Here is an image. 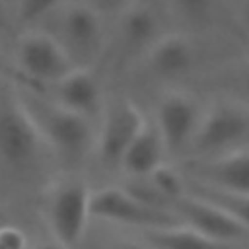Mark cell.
Here are the masks:
<instances>
[{
	"instance_id": "17",
	"label": "cell",
	"mask_w": 249,
	"mask_h": 249,
	"mask_svg": "<svg viewBox=\"0 0 249 249\" xmlns=\"http://www.w3.org/2000/svg\"><path fill=\"white\" fill-rule=\"evenodd\" d=\"M185 193H189L193 196H198V198H202V200L218 206L231 220H235L239 226H243L245 230H249V195L228 193V191L204 187V185H198V183H193V181H187Z\"/></svg>"
},
{
	"instance_id": "25",
	"label": "cell",
	"mask_w": 249,
	"mask_h": 249,
	"mask_svg": "<svg viewBox=\"0 0 249 249\" xmlns=\"http://www.w3.org/2000/svg\"><path fill=\"white\" fill-rule=\"evenodd\" d=\"M35 249H66V247H64V245H60L58 241H45V243L37 245Z\"/></svg>"
},
{
	"instance_id": "15",
	"label": "cell",
	"mask_w": 249,
	"mask_h": 249,
	"mask_svg": "<svg viewBox=\"0 0 249 249\" xmlns=\"http://www.w3.org/2000/svg\"><path fill=\"white\" fill-rule=\"evenodd\" d=\"M167 150L160 136V130L154 121H144L140 132L132 140V144L126 148L121 167L134 177H150L156 169L163 165Z\"/></svg>"
},
{
	"instance_id": "22",
	"label": "cell",
	"mask_w": 249,
	"mask_h": 249,
	"mask_svg": "<svg viewBox=\"0 0 249 249\" xmlns=\"http://www.w3.org/2000/svg\"><path fill=\"white\" fill-rule=\"evenodd\" d=\"M239 21H241V27L245 29V33L249 35V0H241V8H239Z\"/></svg>"
},
{
	"instance_id": "21",
	"label": "cell",
	"mask_w": 249,
	"mask_h": 249,
	"mask_svg": "<svg viewBox=\"0 0 249 249\" xmlns=\"http://www.w3.org/2000/svg\"><path fill=\"white\" fill-rule=\"evenodd\" d=\"M239 82H241V91H243V97L247 101V107H249V62L243 66L241 74H239Z\"/></svg>"
},
{
	"instance_id": "16",
	"label": "cell",
	"mask_w": 249,
	"mask_h": 249,
	"mask_svg": "<svg viewBox=\"0 0 249 249\" xmlns=\"http://www.w3.org/2000/svg\"><path fill=\"white\" fill-rule=\"evenodd\" d=\"M148 241L158 249H239V245L235 243L214 241L187 226L148 230Z\"/></svg>"
},
{
	"instance_id": "4",
	"label": "cell",
	"mask_w": 249,
	"mask_h": 249,
	"mask_svg": "<svg viewBox=\"0 0 249 249\" xmlns=\"http://www.w3.org/2000/svg\"><path fill=\"white\" fill-rule=\"evenodd\" d=\"M249 136V107L233 101H218L202 113L200 124L189 146L195 158L220 156Z\"/></svg>"
},
{
	"instance_id": "24",
	"label": "cell",
	"mask_w": 249,
	"mask_h": 249,
	"mask_svg": "<svg viewBox=\"0 0 249 249\" xmlns=\"http://www.w3.org/2000/svg\"><path fill=\"white\" fill-rule=\"evenodd\" d=\"M109 249H142V247L136 243H130V241H119V243H113Z\"/></svg>"
},
{
	"instance_id": "18",
	"label": "cell",
	"mask_w": 249,
	"mask_h": 249,
	"mask_svg": "<svg viewBox=\"0 0 249 249\" xmlns=\"http://www.w3.org/2000/svg\"><path fill=\"white\" fill-rule=\"evenodd\" d=\"M66 2L68 0H16V16L21 25H35Z\"/></svg>"
},
{
	"instance_id": "13",
	"label": "cell",
	"mask_w": 249,
	"mask_h": 249,
	"mask_svg": "<svg viewBox=\"0 0 249 249\" xmlns=\"http://www.w3.org/2000/svg\"><path fill=\"white\" fill-rule=\"evenodd\" d=\"M47 89L51 91V95H47L49 99L86 119L95 117L103 109L101 82L91 68L74 66L66 76Z\"/></svg>"
},
{
	"instance_id": "2",
	"label": "cell",
	"mask_w": 249,
	"mask_h": 249,
	"mask_svg": "<svg viewBox=\"0 0 249 249\" xmlns=\"http://www.w3.org/2000/svg\"><path fill=\"white\" fill-rule=\"evenodd\" d=\"M56 31L51 33L64 49L74 66L91 68L105 45L101 14L86 2H66L58 8Z\"/></svg>"
},
{
	"instance_id": "20",
	"label": "cell",
	"mask_w": 249,
	"mask_h": 249,
	"mask_svg": "<svg viewBox=\"0 0 249 249\" xmlns=\"http://www.w3.org/2000/svg\"><path fill=\"white\" fill-rule=\"evenodd\" d=\"M0 249H27V239L21 230L14 226L0 228Z\"/></svg>"
},
{
	"instance_id": "9",
	"label": "cell",
	"mask_w": 249,
	"mask_h": 249,
	"mask_svg": "<svg viewBox=\"0 0 249 249\" xmlns=\"http://www.w3.org/2000/svg\"><path fill=\"white\" fill-rule=\"evenodd\" d=\"M181 169L187 175V181L228 193L249 195V150L187 160Z\"/></svg>"
},
{
	"instance_id": "23",
	"label": "cell",
	"mask_w": 249,
	"mask_h": 249,
	"mask_svg": "<svg viewBox=\"0 0 249 249\" xmlns=\"http://www.w3.org/2000/svg\"><path fill=\"white\" fill-rule=\"evenodd\" d=\"M119 0H88L86 4H89L91 8H95L97 12H99V8H111V6H115Z\"/></svg>"
},
{
	"instance_id": "26",
	"label": "cell",
	"mask_w": 249,
	"mask_h": 249,
	"mask_svg": "<svg viewBox=\"0 0 249 249\" xmlns=\"http://www.w3.org/2000/svg\"><path fill=\"white\" fill-rule=\"evenodd\" d=\"M6 16H8V12H6V0H0V29L6 25Z\"/></svg>"
},
{
	"instance_id": "1",
	"label": "cell",
	"mask_w": 249,
	"mask_h": 249,
	"mask_svg": "<svg viewBox=\"0 0 249 249\" xmlns=\"http://www.w3.org/2000/svg\"><path fill=\"white\" fill-rule=\"evenodd\" d=\"M29 121L33 123L41 142L49 144L62 156L80 158L91 144L89 119L72 113L37 89H21L16 97Z\"/></svg>"
},
{
	"instance_id": "7",
	"label": "cell",
	"mask_w": 249,
	"mask_h": 249,
	"mask_svg": "<svg viewBox=\"0 0 249 249\" xmlns=\"http://www.w3.org/2000/svg\"><path fill=\"white\" fill-rule=\"evenodd\" d=\"M167 210H171L181 220V224L214 241L239 245L241 241L249 239V230L239 226L218 206L189 193L167 200Z\"/></svg>"
},
{
	"instance_id": "8",
	"label": "cell",
	"mask_w": 249,
	"mask_h": 249,
	"mask_svg": "<svg viewBox=\"0 0 249 249\" xmlns=\"http://www.w3.org/2000/svg\"><path fill=\"white\" fill-rule=\"evenodd\" d=\"M202 109L195 97L185 91H167L156 105V126L167 154L189 150L202 119Z\"/></svg>"
},
{
	"instance_id": "14",
	"label": "cell",
	"mask_w": 249,
	"mask_h": 249,
	"mask_svg": "<svg viewBox=\"0 0 249 249\" xmlns=\"http://www.w3.org/2000/svg\"><path fill=\"white\" fill-rule=\"evenodd\" d=\"M161 35V18L152 4L134 0L121 10L117 19V37L124 51L146 53Z\"/></svg>"
},
{
	"instance_id": "5",
	"label": "cell",
	"mask_w": 249,
	"mask_h": 249,
	"mask_svg": "<svg viewBox=\"0 0 249 249\" xmlns=\"http://www.w3.org/2000/svg\"><path fill=\"white\" fill-rule=\"evenodd\" d=\"M89 216L124 226H138L146 230H163L181 226V220L167 208L144 202L134 193L107 187L91 193Z\"/></svg>"
},
{
	"instance_id": "27",
	"label": "cell",
	"mask_w": 249,
	"mask_h": 249,
	"mask_svg": "<svg viewBox=\"0 0 249 249\" xmlns=\"http://www.w3.org/2000/svg\"><path fill=\"white\" fill-rule=\"evenodd\" d=\"M0 228H2V222H0Z\"/></svg>"
},
{
	"instance_id": "10",
	"label": "cell",
	"mask_w": 249,
	"mask_h": 249,
	"mask_svg": "<svg viewBox=\"0 0 249 249\" xmlns=\"http://www.w3.org/2000/svg\"><path fill=\"white\" fill-rule=\"evenodd\" d=\"M101 130H99V156L105 163L119 165L126 148L132 144L144 124V115L126 97H115L101 109Z\"/></svg>"
},
{
	"instance_id": "11",
	"label": "cell",
	"mask_w": 249,
	"mask_h": 249,
	"mask_svg": "<svg viewBox=\"0 0 249 249\" xmlns=\"http://www.w3.org/2000/svg\"><path fill=\"white\" fill-rule=\"evenodd\" d=\"M39 144L41 138L18 99L0 103V161L21 167L33 160Z\"/></svg>"
},
{
	"instance_id": "6",
	"label": "cell",
	"mask_w": 249,
	"mask_h": 249,
	"mask_svg": "<svg viewBox=\"0 0 249 249\" xmlns=\"http://www.w3.org/2000/svg\"><path fill=\"white\" fill-rule=\"evenodd\" d=\"M89 196L88 185L80 179H64L51 191L47 198V220L60 245L66 249L74 247L89 218Z\"/></svg>"
},
{
	"instance_id": "12",
	"label": "cell",
	"mask_w": 249,
	"mask_h": 249,
	"mask_svg": "<svg viewBox=\"0 0 249 249\" xmlns=\"http://www.w3.org/2000/svg\"><path fill=\"white\" fill-rule=\"evenodd\" d=\"M200 56L198 43L187 33H163L144 56V68L154 78H183L189 74Z\"/></svg>"
},
{
	"instance_id": "19",
	"label": "cell",
	"mask_w": 249,
	"mask_h": 249,
	"mask_svg": "<svg viewBox=\"0 0 249 249\" xmlns=\"http://www.w3.org/2000/svg\"><path fill=\"white\" fill-rule=\"evenodd\" d=\"M173 14L191 23H202L210 19L218 8V0H167Z\"/></svg>"
},
{
	"instance_id": "3",
	"label": "cell",
	"mask_w": 249,
	"mask_h": 249,
	"mask_svg": "<svg viewBox=\"0 0 249 249\" xmlns=\"http://www.w3.org/2000/svg\"><path fill=\"white\" fill-rule=\"evenodd\" d=\"M16 64L31 89H47L74 68L58 41L41 29H27L18 37Z\"/></svg>"
}]
</instances>
